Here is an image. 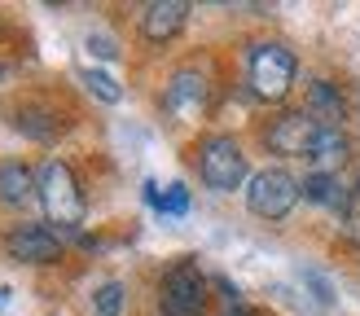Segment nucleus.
I'll use <instances>...</instances> for the list:
<instances>
[{"instance_id": "obj_16", "label": "nucleus", "mask_w": 360, "mask_h": 316, "mask_svg": "<svg viewBox=\"0 0 360 316\" xmlns=\"http://www.w3.org/2000/svg\"><path fill=\"white\" fill-rule=\"evenodd\" d=\"M150 202L158 211H167V216H185V211H189V193L180 189V185H172L167 193H154V185H150Z\"/></svg>"}, {"instance_id": "obj_17", "label": "nucleus", "mask_w": 360, "mask_h": 316, "mask_svg": "<svg viewBox=\"0 0 360 316\" xmlns=\"http://www.w3.org/2000/svg\"><path fill=\"white\" fill-rule=\"evenodd\" d=\"M84 84L93 88L101 101H110V105H115V101H123V88H119L110 75H105V70H84Z\"/></svg>"}, {"instance_id": "obj_20", "label": "nucleus", "mask_w": 360, "mask_h": 316, "mask_svg": "<svg viewBox=\"0 0 360 316\" xmlns=\"http://www.w3.org/2000/svg\"><path fill=\"white\" fill-rule=\"evenodd\" d=\"M356 193H360V176H356Z\"/></svg>"}, {"instance_id": "obj_6", "label": "nucleus", "mask_w": 360, "mask_h": 316, "mask_svg": "<svg viewBox=\"0 0 360 316\" xmlns=\"http://www.w3.org/2000/svg\"><path fill=\"white\" fill-rule=\"evenodd\" d=\"M321 128L308 110H295V114H281L273 128H268V150L273 154H285V158H312L316 140H321Z\"/></svg>"}, {"instance_id": "obj_11", "label": "nucleus", "mask_w": 360, "mask_h": 316, "mask_svg": "<svg viewBox=\"0 0 360 316\" xmlns=\"http://www.w3.org/2000/svg\"><path fill=\"white\" fill-rule=\"evenodd\" d=\"M303 198L316 202V206H330V211H347L352 202V189L338 180L334 171H312L308 180H303Z\"/></svg>"}, {"instance_id": "obj_19", "label": "nucleus", "mask_w": 360, "mask_h": 316, "mask_svg": "<svg viewBox=\"0 0 360 316\" xmlns=\"http://www.w3.org/2000/svg\"><path fill=\"white\" fill-rule=\"evenodd\" d=\"M224 316H255V312H246V308H229Z\"/></svg>"}, {"instance_id": "obj_14", "label": "nucleus", "mask_w": 360, "mask_h": 316, "mask_svg": "<svg viewBox=\"0 0 360 316\" xmlns=\"http://www.w3.org/2000/svg\"><path fill=\"white\" fill-rule=\"evenodd\" d=\"M347 158V136L338 132V128H321V140H316V150H312V163L321 167V171H330V167H338Z\"/></svg>"}, {"instance_id": "obj_15", "label": "nucleus", "mask_w": 360, "mask_h": 316, "mask_svg": "<svg viewBox=\"0 0 360 316\" xmlns=\"http://www.w3.org/2000/svg\"><path fill=\"white\" fill-rule=\"evenodd\" d=\"M119 308H123V281H105V286H97L93 312L97 316H119Z\"/></svg>"}, {"instance_id": "obj_5", "label": "nucleus", "mask_w": 360, "mask_h": 316, "mask_svg": "<svg viewBox=\"0 0 360 316\" xmlns=\"http://www.w3.org/2000/svg\"><path fill=\"white\" fill-rule=\"evenodd\" d=\"M158 303H163V316H202L207 277L198 272V263H189V259L176 263V268L163 277V286H158Z\"/></svg>"}, {"instance_id": "obj_2", "label": "nucleus", "mask_w": 360, "mask_h": 316, "mask_svg": "<svg viewBox=\"0 0 360 316\" xmlns=\"http://www.w3.org/2000/svg\"><path fill=\"white\" fill-rule=\"evenodd\" d=\"M299 193H303V185L295 180L290 171L264 167V171L250 176V185H246V206L255 211L259 220H285V216L295 211Z\"/></svg>"}, {"instance_id": "obj_13", "label": "nucleus", "mask_w": 360, "mask_h": 316, "mask_svg": "<svg viewBox=\"0 0 360 316\" xmlns=\"http://www.w3.org/2000/svg\"><path fill=\"white\" fill-rule=\"evenodd\" d=\"M58 128L62 123H58V114H53L49 105H18V132H27L35 140H53Z\"/></svg>"}, {"instance_id": "obj_7", "label": "nucleus", "mask_w": 360, "mask_h": 316, "mask_svg": "<svg viewBox=\"0 0 360 316\" xmlns=\"http://www.w3.org/2000/svg\"><path fill=\"white\" fill-rule=\"evenodd\" d=\"M5 255L18 263H58L62 259V237L49 224H18L5 233Z\"/></svg>"}, {"instance_id": "obj_8", "label": "nucleus", "mask_w": 360, "mask_h": 316, "mask_svg": "<svg viewBox=\"0 0 360 316\" xmlns=\"http://www.w3.org/2000/svg\"><path fill=\"white\" fill-rule=\"evenodd\" d=\"M163 101H167V110L176 119H198L207 110V75L193 70V66L176 70L172 84H167V93H163Z\"/></svg>"}, {"instance_id": "obj_10", "label": "nucleus", "mask_w": 360, "mask_h": 316, "mask_svg": "<svg viewBox=\"0 0 360 316\" xmlns=\"http://www.w3.org/2000/svg\"><path fill=\"white\" fill-rule=\"evenodd\" d=\"M31 198H40V176H31V167L22 163H0V202L22 206Z\"/></svg>"}, {"instance_id": "obj_4", "label": "nucleus", "mask_w": 360, "mask_h": 316, "mask_svg": "<svg viewBox=\"0 0 360 316\" xmlns=\"http://www.w3.org/2000/svg\"><path fill=\"white\" fill-rule=\"evenodd\" d=\"M295 53L281 44H255L250 48V88L264 101H281L295 84Z\"/></svg>"}, {"instance_id": "obj_18", "label": "nucleus", "mask_w": 360, "mask_h": 316, "mask_svg": "<svg viewBox=\"0 0 360 316\" xmlns=\"http://www.w3.org/2000/svg\"><path fill=\"white\" fill-rule=\"evenodd\" d=\"M88 44H97L93 53H97V58H115V44L110 40H105V35H97V40H88Z\"/></svg>"}, {"instance_id": "obj_3", "label": "nucleus", "mask_w": 360, "mask_h": 316, "mask_svg": "<svg viewBox=\"0 0 360 316\" xmlns=\"http://www.w3.org/2000/svg\"><path fill=\"white\" fill-rule=\"evenodd\" d=\"M198 171H202V180L220 193H233L242 180H246V154L233 136H207L202 145H198Z\"/></svg>"}, {"instance_id": "obj_1", "label": "nucleus", "mask_w": 360, "mask_h": 316, "mask_svg": "<svg viewBox=\"0 0 360 316\" xmlns=\"http://www.w3.org/2000/svg\"><path fill=\"white\" fill-rule=\"evenodd\" d=\"M40 202H44L49 224H58L62 233H75L84 224V193H79L75 171L62 158H49L40 167Z\"/></svg>"}, {"instance_id": "obj_9", "label": "nucleus", "mask_w": 360, "mask_h": 316, "mask_svg": "<svg viewBox=\"0 0 360 316\" xmlns=\"http://www.w3.org/2000/svg\"><path fill=\"white\" fill-rule=\"evenodd\" d=\"M185 22H189V5H185V0H154V5L141 9V35L154 40V44L180 35Z\"/></svg>"}, {"instance_id": "obj_12", "label": "nucleus", "mask_w": 360, "mask_h": 316, "mask_svg": "<svg viewBox=\"0 0 360 316\" xmlns=\"http://www.w3.org/2000/svg\"><path fill=\"white\" fill-rule=\"evenodd\" d=\"M308 105H312L308 114H312L316 123H326V128H338V119H343V97H338L326 79H316V84H312Z\"/></svg>"}]
</instances>
